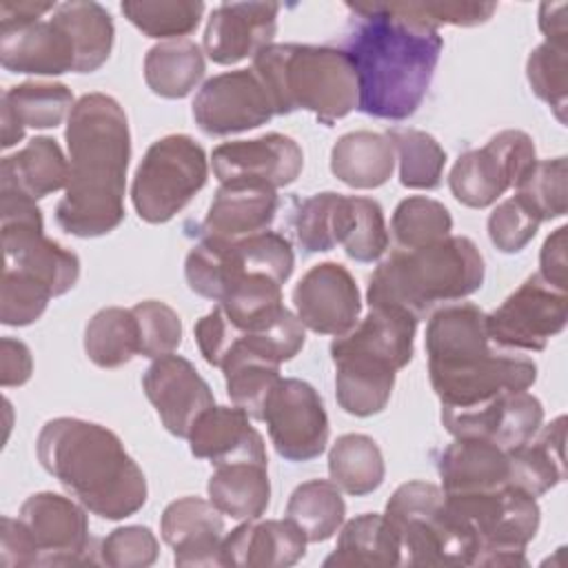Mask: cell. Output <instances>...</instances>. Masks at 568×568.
Masks as SVG:
<instances>
[{"label":"cell","mask_w":568,"mask_h":568,"mask_svg":"<svg viewBox=\"0 0 568 568\" xmlns=\"http://www.w3.org/2000/svg\"><path fill=\"white\" fill-rule=\"evenodd\" d=\"M346 9L355 18L342 51L355 69L357 109L390 122L410 118L428 93L444 38L388 2H346Z\"/></svg>","instance_id":"cell-1"},{"label":"cell","mask_w":568,"mask_h":568,"mask_svg":"<svg viewBox=\"0 0 568 568\" xmlns=\"http://www.w3.org/2000/svg\"><path fill=\"white\" fill-rule=\"evenodd\" d=\"M69 182L55 206V224L75 237H100L124 220L131 131L120 102L106 93L82 95L64 131Z\"/></svg>","instance_id":"cell-2"},{"label":"cell","mask_w":568,"mask_h":568,"mask_svg":"<svg viewBox=\"0 0 568 568\" xmlns=\"http://www.w3.org/2000/svg\"><path fill=\"white\" fill-rule=\"evenodd\" d=\"M428 379L442 408H475L497 395L528 390L537 364L488 339L486 313L470 302L437 308L426 326Z\"/></svg>","instance_id":"cell-3"},{"label":"cell","mask_w":568,"mask_h":568,"mask_svg":"<svg viewBox=\"0 0 568 568\" xmlns=\"http://www.w3.org/2000/svg\"><path fill=\"white\" fill-rule=\"evenodd\" d=\"M42 468L89 513L124 519L146 504V479L122 439L106 426L78 419H49L36 439Z\"/></svg>","instance_id":"cell-4"},{"label":"cell","mask_w":568,"mask_h":568,"mask_svg":"<svg viewBox=\"0 0 568 568\" xmlns=\"http://www.w3.org/2000/svg\"><path fill=\"white\" fill-rule=\"evenodd\" d=\"M484 257L466 235H446L419 248L393 251L368 277V306H390L426 317L442 302H457L484 284Z\"/></svg>","instance_id":"cell-5"},{"label":"cell","mask_w":568,"mask_h":568,"mask_svg":"<svg viewBox=\"0 0 568 568\" xmlns=\"http://www.w3.org/2000/svg\"><path fill=\"white\" fill-rule=\"evenodd\" d=\"M253 71L264 84L275 115L306 109L331 126L357 109L355 69L342 49L271 42L253 55Z\"/></svg>","instance_id":"cell-6"},{"label":"cell","mask_w":568,"mask_h":568,"mask_svg":"<svg viewBox=\"0 0 568 568\" xmlns=\"http://www.w3.org/2000/svg\"><path fill=\"white\" fill-rule=\"evenodd\" d=\"M384 515L399 532L404 566H473L477 539L448 510L442 486L406 481L390 495Z\"/></svg>","instance_id":"cell-7"},{"label":"cell","mask_w":568,"mask_h":568,"mask_svg":"<svg viewBox=\"0 0 568 568\" xmlns=\"http://www.w3.org/2000/svg\"><path fill=\"white\" fill-rule=\"evenodd\" d=\"M293 266L291 242L282 233L260 231L235 240L202 237L184 260V277L193 293L220 302L231 288L255 277L284 284Z\"/></svg>","instance_id":"cell-8"},{"label":"cell","mask_w":568,"mask_h":568,"mask_svg":"<svg viewBox=\"0 0 568 568\" xmlns=\"http://www.w3.org/2000/svg\"><path fill=\"white\" fill-rule=\"evenodd\" d=\"M448 510L462 519L477 539L473 566H528L526 546L541 521L532 495L501 486L475 493H444Z\"/></svg>","instance_id":"cell-9"},{"label":"cell","mask_w":568,"mask_h":568,"mask_svg":"<svg viewBox=\"0 0 568 568\" xmlns=\"http://www.w3.org/2000/svg\"><path fill=\"white\" fill-rule=\"evenodd\" d=\"M204 149L184 133L155 140L135 169L131 202L140 220L164 224L173 220L206 184Z\"/></svg>","instance_id":"cell-10"},{"label":"cell","mask_w":568,"mask_h":568,"mask_svg":"<svg viewBox=\"0 0 568 568\" xmlns=\"http://www.w3.org/2000/svg\"><path fill=\"white\" fill-rule=\"evenodd\" d=\"M0 220L4 268L24 271L44 282L53 297L71 291L80 277V257L44 235L42 211L36 200L0 189Z\"/></svg>","instance_id":"cell-11"},{"label":"cell","mask_w":568,"mask_h":568,"mask_svg":"<svg viewBox=\"0 0 568 568\" xmlns=\"http://www.w3.org/2000/svg\"><path fill=\"white\" fill-rule=\"evenodd\" d=\"M537 162L535 142L528 133L506 129L493 135L481 149L457 158L448 173L453 197L468 209L495 204Z\"/></svg>","instance_id":"cell-12"},{"label":"cell","mask_w":568,"mask_h":568,"mask_svg":"<svg viewBox=\"0 0 568 568\" xmlns=\"http://www.w3.org/2000/svg\"><path fill=\"white\" fill-rule=\"evenodd\" d=\"M566 317V291L535 273L493 313H486V333L504 351H544L548 339L564 331Z\"/></svg>","instance_id":"cell-13"},{"label":"cell","mask_w":568,"mask_h":568,"mask_svg":"<svg viewBox=\"0 0 568 568\" xmlns=\"http://www.w3.org/2000/svg\"><path fill=\"white\" fill-rule=\"evenodd\" d=\"M260 419L266 422L271 444L286 462H311L328 444L324 402L304 379L280 377L264 399Z\"/></svg>","instance_id":"cell-14"},{"label":"cell","mask_w":568,"mask_h":568,"mask_svg":"<svg viewBox=\"0 0 568 568\" xmlns=\"http://www.w3.org/2000/svg\"><path fill=\"white\" fill-rule=\"evenodd\" d=\"M40 552V566H75L100 561L93 557L87 508L73 499L44 490L29 495L20 515Z\"/></svg>","instance_id":"cell-15"},{"label":"cell","mask_w":568,"mask_h":568,"mask_svg":"<svg viewBox=\"0 0 568 568\" xmlns=\"http://www.w3.org/2000/svg\"><path fill=\"white\" fill-rule=\"evenodd\" d=\"M273 115L271 98L253 69H235L209 78L193 100V120L206 135L257 129Z\"/></svg>","instance_id":"cell-16"},{"label":"cell","mask_w":568,"mask_h":568,"mask_svg":"<svg viewBox=\"0 0 568 568\" xmlns=\"http://www.w3.org/2000/svg\"><path fill=\"white\" fill-rule=\"evenodd\" d=\"M544 422L541 402L528 390L493 397L475 408H442V424L453 437H475L513 450L530 442Z\"/></svg>","instance_id":"cell-17"},{"label":"cell","mask_w":568,"mask_h":568,"mask_svg":"<svg viewBox=\"0 0 568 568\" xmlns=\"http://www.w3.org/2000/svg\"><path fill=\"white\" fill-rule=\"evenodd\" d=\"M142 388L162 426L186 439L197 417L215 404L213 390L197 368L182 355L155 357L142 375Z\"/></svg>","instance_id":"cell-18"},{"label":"cell","mask_w":568,"mask_h":568,"mask_svg":"<svg viewBox=\"0 0 568 568\" xmlns=\"http://www.w3.org/2000/svg\"><path fill=\"white\" fill-rule=\"evenodd\" d=\"M211 164L220 184L251 182L277 191L297 180L304 166V153L293 138L264 133L253 140H235L215 146Z\"/></svg>","instance_id":"cell-19"},{"label":"cell","mask_w":568,"mask_h":568,"mask_svg":"<svg viewBox=\"0 0 568 568\" xmlns=\"http://www.w3.org/2000/svg\"><path fill=\"white\" fill-rule=\"evenodd\" d=\"M293 304L304 328L333 337L348 333L362 311L355 277L337 262L311 266L293 288Z\"/></svg>","instance_id":"cell-20"},{"label":"cell","mask_w":568,"mask_h":568,"mask_svg":"<svg viewBox=\"0 0 568 568\" xmlns=\"http://www.w3.org/2000/svg\"><path fill=\"white\" fill-rule=\"evenodd\" d=\"M417 322L406 311L371 306L359 324L331 342V359L348 357L399 371L413 359Z\"/></svg>","instance_id":"cell-21"},{"label":"cell","mask_w":568,"mask_h":568,"mask_svg":"<svg viewBox=\"0 0 568 568\" xmlns=\"http://www.w3.org/2000/svg\"><path fill=\"white\" fill-rule=\"evenodd\" d=\"M277 2H224L209 16L204 53L215 64H237L271 44L277 31Z\"/></svg>","instance_id":"cell-22"},{"label":"cell","mask_w":568,"mask_h":568,"mask_svg":"<svg viewBox=\"0 0 568 568\" xmlns=\"http://www.w3.org/2000/svg\"><path fill=\"white\" fill-rule=\"evenodd\" d=\"M162 539L178 566H224L222 513L202 497H180L160 517Z\"/></svg>","instance_id":"cell-23"},{"label":"cell","mask_w":568,"mask_h":568,"mask_svg":"<svg viewBox=\"0 0 568 568\" xmlns=\"http://www.w3.org/2000/svg\"><path fill=\"white\" fill-rule=\"evenodd\" d=\"M186 439L191 453L197 459H209L213 466L231 462L268 464L264 439L240 406L213 404L197 417Z\"/></svg>","instance_id":"cell-24"},{"label":"cell","mask_w":568,"mask_h":568,"mask_svg":"<svg viewBox=\"0 0 568 568\" xmlns=\"http://www.w3.org/2000/svg\"><path fill=\"white\" fill-rule=\"evenodd\" d=\"M224 566L286 568L306 555V537L288 519H248L222 539Z\"/></svg>","instance_id":"cell-25"},{"label":"cell","mask_w":568,"mask_h":568,"mask_svg":"<svg viewBox=\"0 0 568 568\" xmlns=\"http://www.w3.org/2000/svg\"><path fill=\"white\" fill-rule=\"evenodd\" d=\"M0 64L11 73L62 75L75 71V47L53 20L0 31Z\"/></svg>","instance_id":"cell-26"},{"label":"cell","mask_w":568,"mask_h":568,"mask_svg":"<svg viewBox=\"0 0 568 568\" xmlns=\"http://www.w3.org/2000/svg\"><path fill=\"white\" fill-rule=\"evenodd\" d=\"M275 189L251 182H226L213 195L202 222V237L235 240L266 231L277 213Z\"/></svg>","instance_id":"cell-27"},{"label":"cell","mask_w":568,"mask_h":568,"mask_svg":"<svg viewBox=\"0 0 568 568\" xmlns=\"http://www.w3.org/2000/svg\"><path fill=\"white\" fill-rule=\"evenodd\" d=\"M437 473L444 493H475L510 486L508 450L475 437H455L439 457Z\"/></svg>","instance_id":"cell-28"},{"label":"cell","mask_w":568,"mask_h":568,"mask_svg":"<svg viewBox=\"0 0 568 568\" xmlns=\"http://www.w3.org/2000/svg\"><path fill=\"white\" fill-rule=\"evenodd\" d=\"M73 93L62 82H22L2 93V149L22 140L24 129H55L73 109Z\"/></svg>","instance_id":"cell-29"},{"label":"cell","mask_w":568,"mask_h":568,"mask_svg":"<svg viewBox=\"0 0 568 568\" xmlns=\"http://www.w3.org/2000/svg\"><path fill=\"white\" fill-rule=\"evenodd\" d=\"M67 182L69 160L49 135L31 138L20 151L0 162V189L18 191L31 200L67 189Z\"/></svg>","instance_id":"cell-30"},{"label":"cell","mask_w":568,"mask_h":568,"mask_svg":"<svg viewBox=\"0 0 568 568\" xmlns=\"http://www.w3.org/2000/svg\"><path fill=\"white\" fill-rule=\"evenodd\" d=\"M402 539L386 515L364 513L344 524L335 550L324 559V568L342 566H399Z\"/></svg>","instance_id":"cell-31"},{"label":"cell","mask_w":568,"mask_h":568,"mask_svg":"<svg viewBox=\"0 0 568 568\" xmlns=\"http://www.w3.org/2000/svg\"><path fill=\"white\" fill-rule=\"evenodd\" d=\"M395 169V149L386 133L351 131L331 149L333 175L351 189H377Z\"/></svg>","instance_id":"cell-32"},{"label":"cell","mask_w":568,"mask_h":568,"mask_svg":"<svg viewBox=\"0 0 568 568\" xmlns=\"http://www.w3.org/2000/svg\"><path fill=\"white\" fill-rule=\"evenodd\" d=\"M566 417L559 415L541 433L519 448L508 450L510 486L532 495L535 499L566 479L564 462Z\"/></svg>","instance_id":"cell-33"},{"label":"cell","mask_w":568,"mask_h":568,"mask_svg":"<svg viewBox=\"0 0 568 568\" xmlns=\"http://www.w3.org/2000/svg\"><path fill=\"white\" fill-rule=\"evenodd\" d=\"M268 464L262 462H231L215 466L209 477V501L231 519L248 521L264 515L271 501Z\"/></svg>","instance_id":"cell-34"},{"label":"cell","mask_w":568,"mask_h":568,"mask_svg":"<svg viewBox=\"0 0 568 568\" xmlns=\"http://www.w3.org/2000/svg\"><path fill=\"white\" fill-rule=\"evenodd\" d=\"M51 20L69 33L75 47V73H93L109 60L115 29L100 2H62Z\"/></svg>","instance_id":"cell-35"},{"label":"cell","mask_w":568,"mask_h":568,"mask_svg":"<svg viewBox=\"0 0 568 568\" xmlns=\"http://www.w3.org/2000/svg\"><path fill=\"white\" fill-rule=\"evenodd\" d=\"M204 53L193 40H166L144 55L146 87L166 100L186 98L204 78Z\"/></svg>","instance_id":"cell-36"},{"label":"cell","mask_w":568,"mask_h":568,"mask_svg":"<svg viewBox=\"0 0 568 568\" xmlns=\"http://www.w3.org/2000/svg\"><path fill=\"white\" fill-rule=\"evenodd\" d=\"M331 481L353 497L377 490L384 481L386 466L377 442L362 433H346L328 450Z\"/></svg>","instance_id":"cell-37"},{"label":"cell","mask_w":568,"mask_h":568,"mask_svg":"<svg viewBox=\"0 0 568 568\" xmlns=\"http://www.w3.org/2000/svg\"><path fill=\"white\" fill-rule=\"evenodd\" d=\"M335 237L351 260L362 264L379 260L388 248V229L379 202L362 195H342Z\"/></svg>","instance_id":"cell-38"},{"label":"cell","mask_w":568,"mask_h":568,"mask_svg":"<svg viewBox=\"0 0 568 568\" xmlns=\"http://www.w3.org/2000/svg\"><path fill=\"white\" fill-rule=\"evenodd\" d=\"M346 504L342 490L331 479H311L300 484L286 504V519L293 521L306 541L331 539L344 524Z\"/></svg>","instance_id":"cell-39"},{"label":"cell","mask_w":568,"mask_h":568,"mask_svg":"<svg viewBox=\"0 0 568 568\" xmlns=\"http://www.w3.org/2000/svg\"><path fill=\"white\" fill-rule=\"evenodd\" d=\"M84 353L100 368H120L140 355V333L131 308H100L84 328Z\"/></svg>","instance_id":"cell-40"},{"label":"cell","mask_w":568,"mask_h":568,"mask_svg":"<svg viewBox=\"0 0 568 568\" xmlns=\"http://www.w3.org/2000/svg\"><path fill=\"white\" fill-rule=\"evenodd\" d=\"M226 395L233 406H240L248 417L260 419L262 406L271 388L280 379V364L255 355L242 346H233L222 359Z\"/></svg>","instance_id":"cell-41"},{"label":"cell","mask_w":568,"mask_h":568,"mask_svg":"<svg viewBox=\"0 0 568 568\" xmlns=\"http://www.w3.org/2000/svg\"><path fill=\"white\" fill-rule=\"evenodd\" d=\"M386 135L399 160L402 186L433 191L442 184L446 151L430 133L410 126H393Z\"/></svg>","instance_id":"cell-42"},{"label":"cell","mask_w":568,"mask_h":568,"mask_svg":"<svg viewBox=\"0 0 568 568\" xmlns=\"http://www.w3.org/2000/svg\"><path fill=\"white\" fill-rule=\"evenodd\" d=\"M124 18L146 38H175L193 33L202 20L200 0H126L120 4Z\"/></svg>","instance_id":"cell-43"},{"label":"cell","mask_w":568,"mask_h":568,"mask_svg":"<svg viewBox=\"0 0 568 568\" xmlns=\"http://www.w3.org/2000/svg\"><path fill=\"white\" fill-rule=\"evenodd\" d=\"M450 211L426 195L402 200L390 217V231L402 248H419L450 235Z\"/></svg>","instance_id":"cell-44"},{"label":"cell","mask_w":568,"mask_h":568,"mask_svg":"<svg viewBox=\"0 0 568 568\" xmlns=\"http://www.w3.org/2000/svg\"><path fill=\"white\" fill-rule=\"evenodd\" d=\"M566 158L537 160L528 173L517 182L515 195L541 220H557L566 215L568 189H566Z\"/></svg>","instance_id":"cell-45"},{"label":"cell","mask_w":568,"mask_h":568,"mask_svg":"<svg viewBox=\"0 0 568 568\" xmlns=\"http://www.w3.org/2000/svg\"><path fill=\"white\" fill-rule=\"evenodd\" d=\"M526 75L532 93L552 109L561 124H566L568 47H557L550 42L535 47L526 62Z\"/></svg>","instance_id":"cell-46"},{"label":"cell","mask_w":568,"mask_h":568,"mask_svg":"<svg viewBox=\"0 0 568 568\" xmlns=\"http://www.w3.org/2000/svg\"><path fill=\"white\" fill-rule=\"evenodd\" d=\"M51 297V288L38 277L24 271L4 268L0 288V322L4 326H29L42 317Z\"/></svg>","instance_id":"cell-47"},{"label":"cell","mask_w":568,"mask_h":568,"mask_svg":"<svg viewBox=\"0 0 568 568\" xmlns=\"http://www.w3.org/2000/svg\"><path fill=\"white\" fill-rule=\"evenodd\" d=\"M339 200L342 193L324 191L300 202L293 217V231L297 244L306 253H326L337 246L335 226Z\"/></svg>","instance_id":"cell-48"},{"label":"cell","mask_w":568,"mask_h":568,"mask_svg":"<svg viewBox=\"0 0 568 568\" xmlns=\"http://www.w3.org/2000/svg\"><path fill=\"white\" fill-rule=\"evenodd\" d=\"M138 333H140V355L162 357L173 353L182 342V320L180 315L160 300L138 302L133 308Z\"/></svg>","instance_id":"cell-49"},{"label":"cell","mask_w":568,"mask_h":568,"mask_svg":"<svg viewBox=\"0 0 568 568\" xmlns=\"http://www.w3.org/2000/svg\"><path fill=\"white\" fill-rule=\"evenodd\" d=\"M541 220L517 197H508L488 215V237L501 253H519L537 235Z\"/></svg>","instance_id":"cell-50"},{"label":"cell","mask_w":568,"mask_h":568,"mask_svg":"<svg viewBox=\"0 0 568 568\" xmlns=\"http://www.w3.org/2000/svg\"><path fill=\"white\" fill-rule=\"evenodd\" d=\"M100 561L113 568H146L158 559L160 546L146 526H120L100 546Z\"/></svg>","instance_id":"cell-51"},{"label":"cell","mask_w":568,"mask_h":568,"mask_svg":"<svg viewBox=\"0 0 568 568\" xmlns=\"http://www.w3.org/2000/svg\"><path fill=\"white\" fill-rule=\"evenodd\" d=\"M399 16L413 18L422 24L437 29L439 24L477 27L484 24L495 11V2H388Z\"/></svg>","instance_id":"cell-52"},{"label":"cell","mask_w":568,"mask_h":568,"mask_svg":"<svg viewBox=\"0 0 568 568\" xmlns=\"http://www.w3.org/2000/svg\"><path fill=\"white\" fill-rule=\"evenodd\" d=\"M0 566L20 568V566H40V552L31 539L22 519L4 515L0 519Z\"/></svg>","instance_id":"cell-53"},{"label":"cell","mask_w":568,"mask_h":568,"mask_svg":"<svg viewBox=\"0 0 568 568\" xmlns=\"http://www.w3.org/2000/svg\"><path fill=\"white\" fill-rule=\"evenodd\" d=\"M33 373V357L24 342L13 337L0 339V384L2 388L22 386Z\"/></svg>","instance_id":"cell-54"},{"label":"cell","mask_w":568,"mask_h":568,"mask_svg":"<svg viewBox=\"0 0 568 568\" xmlns=\"http://www.w3.org/2000/svg\"><path fill=\"white\" fill-rule=\"evenodd\" d=\"M566 226H559L552 235L546 237L544 246H541V253H539V275L566 291V284H568V262H566Z\"/></svg>","instance_id":"cell-55"},{"label":"cell","mask_w":568,"mask_h":568,"mask_svg":"<svg viewBox=\"0 0 568 568\" xmlns=\"http://www.w3.org/2000/svg\"><path fill=\"white\" fill-rule=\"evenodd\" d=\"M53 2H2L0 4V31L20 29L40 20L42 13L53 11Z\"/></svg>","instance_id":"cell-56"},{"label":"cell","mask_w":568,"mask_h":568,"mask_svg":"<svg viewBox=\"0 0 568 568\" xmlns=\"http://www.w3.org/2000/svg\"><path fill=\"white\" fill-rule=\"evenodd\" d=\"M566 2H541L539 4V29L546 42L557 47H568V22Z\"/></svg>","instance_id":"cell-57"}]
</instances>
